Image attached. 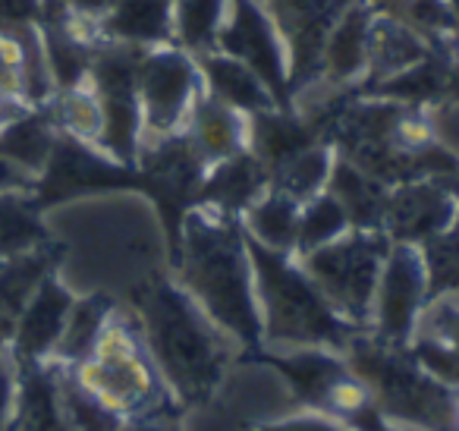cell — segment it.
<instances>
[{
  "mask_svg": "<svg viewBox=\"0 0 459 431\" xmlns=\"http://www.w3.org/2000/svg\"><path fill=\"white\" fill-rule=\"evenodd\" d=\"M177 284L239 347H262L255 271L237 215L202 205L183 217Z\"/></svg>",
  "mask_w": 459,
  "mask_h": 431,
  "instance_id": "1",
  "label": "cell"
},
{
  "mask_svg": "<svg viewBox=\"0 0 459 431\" xmlns=\"http://www.w3.org/2000/svg\"><path fill=\"white\" fill-rule=\"evenodd\" d=\"M135 324L148 353L179 406L204 403L223 381L233 337H227L170 280H154L135 293Z\"/></svg>",
  "mask_w": 459,
  "mask_h": 431,
  "instance_id": "2",
  "label": "cell"
},
{
  "mask_svg": "<svg viewBox=\"0 0 459 431\" xmlns=\"http://www.w3.org/2000/svg\"><path fill=\"white\" fill-rule=\"evenodd\" d=\"M249 240V236H246ZM252 271H255L258 318H262V347H327L343 353L359 334L337 315L327 296L318 290L302 261L293 252H274L249 240Z\"/></svg>",
  "mask_w": 459,
  "mask_h": 431,
  "instance_id": "3",
  "label": "cell"
},
{
  "mask_svg": "<svg viewBox=\"0 0 459 431\" xmlns=\"http://www.w3.org/2000/svg\"><path fill=\"white\" fill-rule=\"evenodd\" d=\"M70 374L79 387L101 400L117 416L142 418L158 412H177V400L167 391L152 353H148L135 315L114 309L95 347L85 359L73 362Z\"/></svg>",
  "mask_w": 459,
  "mask_h": 431,
  "instance_id": "4",
  "label": "cell"
},
{
  "mask_svg": "<svg viewBox=\"0 0 459 431\" xmlns=\"http://www.w3.org/2000/svg\"><path fill=\"white\" fill-rule=\"evenodd\" d=\"M343 356L365 381L377 409L394 425L409 431H453L459 393L425 372L409 347H394L368 330H359L346 343Z\"/></svg>",
  "mask_w": 459,
  "mask_h": 431,
  "instance_id": "5",
  "label": "cell"
},
{
  "mask_svg": "<svg viewBox=\"0 0 459 431\" xmlns=\"http://www.w3.org/2000/svg\"><path fill=\"white\" fill-rule=\"evenodd\" d=\"M390 236L384 230H359L350 227L343 236L312 249L306 255H296L308 277L318 284V290L327 296V303L337 309L343 321L365 330L371 318L377 277L381 265L387 259Z\"/></svg>",
  "mask_w": 459,
  "mask_h": 431,
  "instance_id": "6",
  "label": "cell"
},
{
  "mask_svg": "<svg viewBox=\"0 0 459 431\" xmlns=\"http://www.w3.org/2000/svg\"><path fill=\"white\" fill-rule=\"evenodd\" d=\"M135 95L142 114V145L179 136L192 108L204 95L198 60L177 45L148 48L135 70Z\"/></svg>",
  "mask_w": 459,
  "mask_h": 431,
  "instance_id": "7",
  "label": "cell"
},
{
  "mask_svg": "<svg viewBox=\"0 0 459 431\" xmlns=\"http://www.w3.org/2000/svg\"><path fill=\"white\" fill-rule=\"evenodd\" d=\"M428 299H431V280H428V265L425 255H421V246L390 242L387 259L381 265V277H377L368 328L365 330L384 343L409 347Z\"/></svg>",
  "mask_w": 459,
  "mask_h": 431,
  "instance_id": "8",
  "label": "cell"
},
{
  "mask_svg": "<svg viewBox=\"0 0 459 431\" xmlns=\"http://www.w3.org/2000/svg\"><path fill=\"white\" fill-rule=\"evenodd\" d=\"M214 51L243 60L249 70L264 79L274 98H281V85L290 83L287 45L258 0H230Z\"/></svg>",
  "mask_w": 459,
  "mask_h": 431,
  "instance_id": "9",
  "label": "cell"
},
{
  "mask_svg": "<svg viewBox=\"0 0 459 431\" xmlns=\"http://www.w3.org/2000/svg\"><path fill=\"white\" fill-rule=\"evenodd\" d=\"M459 215V202L444 186V180L425 177L400 183L387 192L381 230L394 242H412L425 246L431 236H437L453 217Z\"/></svg>",
  "mask_w": 459,
  "mask_h": 431,
  "instance_id": "10",
  "label": "cell"
},
{
  "mask_svg": "<svg viewBox=\"0 0 459 431\" xmlns=\"http://www.w3.org/2000/svg\"><path fill=\"white\" fill-rule=\"evenodd\" d=\"M76 303L70 286L60 280L57 268L35 286L29 303L22 305L20 318L10 334V356L16 365H32V362H48L57 349V340L64 334V324L70 318V309Z\"/></svg>",
  "mask_w": 459,
  "mask_h": 431,
  "instance_id": "11",
  "label": "cell"
},
{
  "mask_svg": "<svg viewBox=\"0 0 459 431\" xmlns=\"http://www.w3.org/2000/svg\"><path fill=\"white\" fill-rule=\"evenodd\" d=\"M0 95L22 108H45L54 95L39 26L0 29Z\"/></svg>",
  "mask_w": 459,
  "mask_h": 431,
  "instance_id": "12",
  "label": "cell"
},
{
  "mask_svg": "<svg viewBox=\"0 0 459 431\" xmlns=\"http://www.w3.org/2000/svg\"><path fill=\"white\" fill-rule=\"evenodd\" d=\"M409 353L440 384L459 393V293H434L421 312Z\"/></svg>",
  "mask_w": 459,
  "mask_h": 431,
  "instance_id": "13",
  "label": "cell"
},
{
  "mask_svg": "<svg viewBox=\"0 0 459 431\" xmlns=\"http://www.w3.org/2000/svg\"><path fill=\"white\" fill-rule=\"evenodd\" d=\"M183 139L211 171L249 148V117L204 92L186 120Z\"/></svg>",
  "mask_w": 459,
  "mask_h": 431,
  "instance_id": "14",
  "label": "cell"
},
{
  "mask_svg": "<svg viewBox=\"0 0 459 431\" xmlns=\"http://www.w3.org/2000/svg\"><path fill=\"white\" fill-rule=\"evenodd\" d=\"M198 60V70H202V83L204 92L217 101L237 108L239 114L252 117L262 114V110L277 108L274 92L264 85V79L255 70L243 64V60L230 57L223 51H208Z\"/></svg>",
  "mask_w": 459,
  "mask_h": 431,
  "instance_id": "15",
  "label": "cell"
},
{
  "mask_svg": "<svg viewBox=\"0 0 459 431\" xmlns=\"http://www.w3.org/2000/svg\"><path fill=\"white\" fill-rule=\"evenodd\" d=\"M170 10L173 0H114V7L101 20V32L108 41L142 48V51L173 45Z\"/></svg>",
  "mask_w": 459,
  "mask_h": 431,
  "instance_id": "16",
  "label": "cell"
},
{
  "mask_svg": "<svg viewBox=\"0 0 459 431\" xmlns=\"http://www.w3.org/2000/svg\"><path fill=\"white\" fill-rule=\"evenodd\" d=\"M299 217H302V202H296L293 196L268 186V189L239 215V221H243L246 236L255 240L258 246L296 255Z\"/></svg>",
  "mask_w": 459,
  "mask_h": 431,
  "instance_id": "17",
  "label": "cell"
},
{
  "mask_svg": "<svg viewBox=\"0 0 459 431\" xmlns=\"http://www.w3.org/2000/svg\"><path fill=\"white\" fill-rule=\"evenodd\" d=\"M60 142L57 127L51 123L48 108H29L22 110L16 120H10L0 129V154L10 158L13 164H20L22 171L35 173L41 180V173L51 164V154Z\"/></svg>",
  "mask_w": 459,
  "mask_h": 431,
  "instance_id": "18",
  "label": "cell"
},
{
  "mask_svg": "<svg viewBox=\"0 0 459 431\" xmlns=\"http://www.w3.org/2000/svg\"><path fill=\"white\" fill-rule=\"evenodd\" d=\"M45 108L64 139H73L79 145H89L98 152L104 136V108L89 79H82L79 85H70V89H57L48 98Z\"/></svg>",
  "mask_w": 459,
  "mask_h": 431,
  "instance_id": "19",
  "label": "cell"
},
{
  "mask_svg": "<svg viewBox=\"0 0 459 431\" xmlns=\"http://www.w3.org/2000/svg\"><path fill=\"white\" fill-rule=\"evenodd\" d=\"M51 242L35 192H0V261L26 255Z\"/></svg>",
  "mask_w": 459,
  "mask_h": 431,
  "instance_id": "20",
  "label": "cell"
},
{
  "mask_svg": "<svg viewBox=\"0 0 459 431\" xmlns=\"http://www.w3.org/2000/svg\"><path fill=\"white\" fill-rule=\"evenodd\" d=\"M117 303L108 293H91V296H76L70 309V318L64 324V334L57 340V349L48 362H60V365H73V362L85 359L95 347L98 334L104 330L108 318L114 315Z\"/></svg>",
  "mask_w": 459,
  "mask_h": 431,
  "instance_id": "21",
  "label": "cell"
},
{
  "mask_svg": "<svg viewBox=\"0 0 459 431\" xmlns=\"http://www.w3.org/2000/svg\"><path fill=\"white\" fill-rule=\"evenodd\" d=\"M333 164H337L333 148L312 142V145L299 148V152L290 154L283 164H277L274 171H271V186L306 205L308 198L321 196V192L327 189Z\"/></svg>",
  "mask_w": 459,
  "mask_h": 431,
  "instance_id": "22",
  "label": "cell"
},
{
  "mask_svg": "<svg viewBox=\"0 0 459 431\" xmlns=\"http://www.w3.org/2000/svg\"><path fill=\"white\" fill-rule=\"evenodd\" d=\"M230 0H173L170 41L192 57L214 51Z\"/></svg>",
  "mask_w": 459,
  "mask_h": 431,
  "instance_id": "23",
  "label": "cell"
},
{
  "mask_svg": "<svg viewBox=\"0 0 459 431\" xmlns=\"http://www.w3.org/2000/svg\"><path fill=\"white\" fill-rule=\"evenodd\" d=\"M54 368V384H57V403L60 416L73 425L76 431H123L126 418L117 416L114 409L101 403L98 397H91L85 387L76 384V378L70 374V368L51 362Z\"/></svg>",
  "mask_w": 459,
  "mask_h": 431,
  "instance_id": "24",
  "label": "cell"
},
{
  "mask_svg": "<svg viewBox=\"0 0 459 431\" xmlns=\"http://www.w3.org/2000/svg\"><path fill=\"white\" fill-rule=\"evenodd\" d=\"M350 217H346L343 205L331 196V192H321V196L308 198L302 205V217H299V240H296V255H306L312 249L325 246V242L337 240L350 230Z\"/></svg>",
  "mask_w": 459,
  "mask_h": 431,
  "instance_id": "25",
  "label": "cell"
},
{
  "mask_svg": "<svg viewBox=\"0 0 459 431\" xmlns=\"http://www.w3.org/2000/svg\"><path fill=\"white\" fill-rule=\"evenodd\" d=\"M434 293H459V215L421 246Z\"/></svg>",
  "mask_w": 459,
  "mask_h": 431,
  "instance_id": "26",
  "label": "cell"
},
{
  "mask_svg": "<svg viewBox=\"0 0 459 431\" xmlns=\"http://www.w3.org/2000/svg\"><path fill=\"white\" fill-rule=\"evenodd\" d=\"M258 431H352V428H346L340 418L327 416V412L302 409L287 418H274V422L258 425Z\"/></svg>",
  "mask_w": 459,
  "mask_h": 431,
  "instance_id": "27",
  "label": "cell"
},
{
  "mask_svg": "<svg viewBox=\"0 0 459 431\" xmlns=\"http://www.w3.org/2000/svg\"><path fill=\"white\" fill-rule=\"evenodd\" d=\"M20 397V365L7 347H0V425H13Z\"/></svg>",
  "mask_w": 459,
  "mask_h": 431,
  "instance_id": "28",
  "label": "cell"
},
{
  "mask_svg": "<svg viewBox=\"0 0 459 431\" xmlns=\"http://www.w3.org/2000/svg\"><path fill=\"white\" fill-rule=\"evenodd\" d=\"M45 0H0V29L39 26Z\"/></svg>",
  "mask_w": 459,
  "mask_h": 431,
  "instance_id": "29",
  "label": "cell"
},
{
  "mask_svg": "<svg viewBox=\"0 0 459 431\" xmlns=\"http://www.w3.org/2000/svg\"><path fill=\"white\" fill-rule=\"evenodd\" d=\"M35 189H39V177L22 171L20 164H13L10 158L0 154V192H35Z\"/></svg>",
  "mask_w": 459,
  "mask_h": 431,
  "instance_id": "30",
  "label": "cell"
},
{
  "mask_svg": "<svg viewBox=\"0 0 459 431\" xmlns=\"http://www.w3.org/2000/svg\"><path fill=\"white\" fill-rule=\"evenodd\" d=\"M66 7L79 16H89V20H104L110 7H114V0H64Z\"/></svg>",
  "mask_w": 459,
  "mask_h": 431,
  "instance_id": "31",
  "label": "cell"
},
{
  "mask_svg": "<svg viewBox=\"0 0 459 431\" xmlns=\"http://www.w3.org/2000/svg\"><path fill=\"white\" fill-rule=\"evenodd\" d=\"M22 110H29V108H22V104H16V101H10V98L0 95V129L7 127L10 120H16Z\"/></svg>",
  "mask_w": 459,
  "mask_h": 431,
  "instance_id": "32",
  "label": "cell"
},
{
  "mask_svg": "<svg viewBox=\"0 0 459 431\" xmlns=\"http://www.w3.org/2000/svg\"><path fill=\"white\" fill-rule=\"evenodd\" d=\"M453 431H459V397H456V412H453Z\"/></svg>",
  "mask_w": 459,
  "mask_h": 431,
  "instance_id": "33",
  "label": "cell"
},
{
  "mask_svg": "<svg viewBox=\"0 0 459 431\" xmlns=\"http://www.w3.org/2000/svg\"><path fill=\"white\" fill-rule=\"evenodd\" d=\"M0 431H16V422L13 425H0Z\"/></svg>",
  "mask_w": 459,
  "mask_h": 431,
  "instance_id": "34",
  "label": "cell"
}]
</instances>
